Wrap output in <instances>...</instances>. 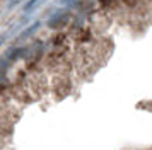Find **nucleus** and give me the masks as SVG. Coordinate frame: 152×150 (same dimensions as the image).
<instances>
[{"label": "nucleus", "mask_w": 152, "mask_h": 150, "mask_svg": "<svg viewBox=\"0 0 152 150\" xmlns=\"http://www.w3.org/2000/svg\"><path fill=\"white\" fill-rule=\"evenodd\" d=\"M0 90H2V85H0Z\"/></svg>", "instance_id": "obj_1"}]
</instances>
